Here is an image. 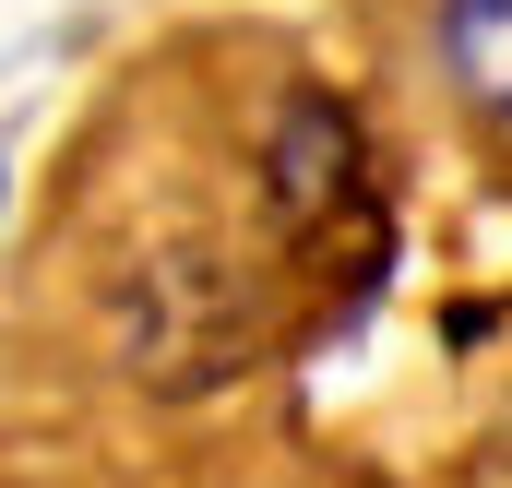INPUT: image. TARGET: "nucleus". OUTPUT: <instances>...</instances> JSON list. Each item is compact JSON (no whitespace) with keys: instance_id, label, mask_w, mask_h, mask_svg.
I'll list each match as a JSON object with an SVG mask.
<instances>
[{"instance_id":"f257e3e1","label":"nucleus","mask_w":512,"mask_h":488,"mask_svg":"<svg viewBox=\"0 0 512 488\" xmlns=\"http://www.w3.org/2000/svg\"><path fill=\"white\" fill-rule=\"evenodd\" d=\"M417 72L477 143L512 155V0H417Z\"/></svg>"}]
</instances>
